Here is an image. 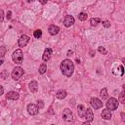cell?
<instances>
[{
  "instance_id": "6da1fadb",
  "label": "cell",
  "mask_w": 125,
  "mask_h": 125,
  "mask_svg": "<svg viewBox=\"0 0 125 125\" xmlns=\"http://www.w3.org/2000/svg\"><path fill=\"white\" fill-rule=\"evenodd\" d=\"M60 68H61V71L63 75H65L67 77H70L73 73L74 65H73V62L69 59H65L61 62Z\"/></svg>"
},
{
  "instance_id": "7a4b0ae2",
  "label": "cell",
  "mask_w": 125,
  "mask_h": 125,
  "mask_svg": "<svg viewBox=\"0 0 125 125\" xmlns=\"http://www.w3.org/2000/svg\"><path fill=\"white\" fill-rule=\"evenodd\" d=\"M13 61L16 62V63H22V61H23V53L21 49H18L14 52L13 54Z\"/></svg>"
},
{
  "instance_id": "3957f363",
  "label": "cell",
  "mask_w": 125,
  "mask_h": 125,
  "mask_svg": "<svg viewBox=\"0 0 125 125\" xmlns=\"http://www.w3.org/2000/svg\"><path fill=\"white\" fill-rule=\"evenodd\" d=\"M23 73H24L23 69H22L21 67H20V66H17V67L14 68V70H13V72H12V77H13L14 80L17 81V80H19V79L23 75Z\"/></svg>"
},
{
  "instance_id": "277c9868",
  "label": "cell",
  "mask_w": 125,
  "mask_h": 125,
  "mask_svg": "<svg viewBox=\"0 0 125 125\" xmlns=\"http://www.w3.org/2000/svg\"><path fill=\"white\" fill-rule=\"evenodd\" d=\"M118 101L114 98H110L107 102H106V107L109 109V110H115L117 107H118Z\"/></svg>"
},
{
  "instance_id": "5b68a950",
  "label": "cell",
  "mask_w": 125,
  "mask_h": 125,
  "mask_svg": "<svg viewBox=\"0 0 125 125\" xmlns=\"http://www.w3.org/2000/svg\"><path fill=\"white\" fill-rule=\"evenodd\" d=\"M90 104L95 109H98V108L103 106V102L98 98H92L91 101H90Z\"/></svg>"
},
{
  "instance_id": "8992f818",
  "label": "cell",
  "mask_w": 125,
  "mask_h": 125,
  "mask_svg": "<svg viewBox=\"0 0 125 125\" xmlns=\"http://www.w3.org/2000/svg\"><path fill=\"white\" fill-rule=\"evenodd\" d=\"M62 119L64 121H71L72 120V112L69 108H65L63 111H62Z\"/></svg>"
},
{
  "instance_id": "52a82bcc",
  "label": "cell",
  "mask_w": 125,
  "mask_h": 125,
  "mask_svg": "<svg viewBox=\"0 0 125 125\" xmlns=\"http://www.w3.org/2000/svg\"><path fill=\"white\" fill-rule=\"evenodd\" d=\"M38 109H39L38 106L36 104H29L27 105V111H28V113L30 115H36L38 113V111H39Z\"/></svg>"
},
{
  "instance_id": "ba28073f",
  "label": "cell",
  "mask_w": 125,
  "mask_h": 125,
  "mask_svg": "<svg viewBox=\"0 0 125 125\" xmlns=\"http://www.w3.org/2000/svg\"><path fill=\"white\" fill-rule=\"evenodd\" d=\"M74 23V18L70 15H66L64 20H63V24L66 26V27H69L70 25H72Z\"/></svg>"
},
{
  "instance_id": "9c48e42d",
  "label": "cell",
  "mask_w": 125,
  "mask_h": 125,
  "mask_svg": "<svg viewBox=\"0 0 125 125\" xmlns=\"http://www.w3.org/2000/svg\"><path fill=\"white\" fill-rule=\"evenodd\" d=\"M28 41H29V37L27 36V35H21V37H20V39H19V46H21V47H24L27 43H28Z\"/></svg>"
},
{
  "instance_id": "30bf717a",
  "label": "cell",
  "mask_w": 125,
  "mask_h": 125,
  "mask_svg": "<svg viewBox=\"0 0 125 125\" xmlns=\"http://www.w3.org/2000/svg\"><path fill=\"white\" fill-rule=\"evenodd\" d=\"M52 54H53V51H52L51 48H47V49H45L44 54H43V57H42L43 61H44V62L49 61L50 58H51V56H52Z\"/></svg>"
},
{
  "instance_id": "8fae6325",
  "label": "cell",
  "mask_w": 125,
  "mask_h": 125,
  "mask_svg": "<svg viewBox=\"0 0 125 125\" xmlns=\"http://www.w3.org/2000/svg\"><path fill=\"white\" fill-rule=\"evenodd\" d=\"M84 118H86L87 122H92L93 119H94V114H93V111L91 108H86V113H85V116Z\"/></svg>"
},
{
  "instance_id": "7c38bea8",
  "label": "cell",
  "mask_w": 125,
  "mask_h": 125,
  "mask_svg": "<svg viewBox=\"0 0 125 125\" xmlns=\"http://www.w3.org/2000/svg\"><path fill=\"white\" fill-rule=\"evenodd\" d=\"M19 97H20V96H19V93L16 92V91H11V92H9V93L6 95V98H7L8 100H13V101L18 100Z\"/></svg>"
},
{
  "instance_id": "4fadbf2b",
  "label": "cell",
  "mask_w": 125,
  "mask_h": 125,
  "mask_svg": "<svg viewBox=\"0 0 125 125\" xmlns=\"http://www.w3.org/2000/svg\"><path fill=\"white\" fill-rule=\"evenodd\" d=\"M77 113H78V116L80 118H84L85 113H86V108L83 104H79L77 106Z\"/></svg>"
},
{
  "instance_id": "5bb4252c",
  "label": "cell",
  "mask_w": 125,
  "mask_h": 125,
  "mask_svg": "<svg viewBox=\"0 0 125 125\" xmlns=\"http://www.w3.org/2000/svg\"><path fill=\"white\" fill-rule=\"evenodd\" d=\"M48 31H49V33H50L51 35H56V34H58V33H59V31H60V28H59L57 25H54V24H52V25H50V26H49V28H48Z\"/></svg>"
},
{
  "instance_id": "9a60e30c",
  "label": "cell",
  "mask_w": 125,
  "mask_h": 125,
  "mask_svg": "<svg viewBox=\"0 0 125 125\" xmlns=\"http://www.w3.org/2000/svg\"><path fill=\"white\" fill-rule=\"evenodd\" d=\"M101 116H102V118H104V119H105V120L110 119V118H111V113H110V110H109L108 108L104 109V110L102 111Z\"/></svg>"
},
{
  "instance_id": "2e32d148",
  "label": "cell",
  "mask_w": 125,
  "mask_h": 125,
  "mask_svg": "<svg viewBox=\"0 0 125 125\" xmlns=\"http://www.w3.org/2000/svg\"><path fill=\"white\" fill-rule=\"evenodd\" d=\"M28 87H29V90H30L32 93H36L37 90H38V83L33 80V81H31V82L29 83Z\"/></svg>"
},
{
  "instance_id": "e0dca14e",
  "label": "cell",
  "mask_w": 125,
  "mask_h": 125,
  "mask_svg": "<svg viewBox=\"0 0 125 125\" xmlns=\"http://www.w3.org/2000/svg\"><path fill=\"white\" fill-rule=\"evenodd\" d=\"M56 97L58 99H60V100L64 99L66 97V91H64V90H59L57 92V94H56Z\"/></svg>"
},
{
  "instance_id": "ac0fdd59",
  "label": "cell",
  "mask_w": 125,
  "mask_h": 125,
  "mask_svg": "<svg viewBox=\"0 0 125 125\" xmlns=\"http://www.w3.org/2000/svg\"><path fill=\"white\" fill-rule=\"evenodd\" d=\"M100 96L102 97V99H103V100L107 99L108 94H107V90H106V88H104V89H102V90H101V92H100Z\"/></svg>"
},
{
  "instance_id": "d6986e66",
  "label": "cell",
  "mask_w": 125,
  "mask_h": 125,
  "mask_svg": "<svg viewBox=\"0 0 125 125\" xmlns=\"http://www.w3.org/2000/svg\"><path fill=\"white\" fill-rule=\"evenodd\" d=\"M100 21H101L100 18H93V19L90 20V23H91L92 26H96L98 23H100Z\"/></svg>"
},
{
  "instance_id": "ffe728a7",
  "label": "cell",
  "mask_w": 125,
  "mask_h": 125,
  "mask_svg": "<svg viewBox=\"0 0 125 125\" xmlns=\"http://www.w3.org/2000/svg\"><path fill=\"white\" fill-rule=\"evenodd\" d=\"M87 18H88V15H87L86 13H84V12H81V13L78 15V19H79L80 21H86Z\"/></svg>"
},
{
  "instance_id": "44dd1931",
  "label": "cell",
  "mask_w": 125,
  "mask_h": 125,
  "mask_svg": "<svg viewBox=\"0 0 125 125\" xmlns=\"http://www.w3.org/2000/svg\"><path fill=\"white\" fill-rule=\"evenodd\" d=\"M46 70H47V65L45 63H41V65L39 67V73L40 74H44L46 72Z\"/></svg>"
},
{
  "instance_id": "7402d4cb",
  "label": "cell",
  "mask_w": 125,
  "mask_h": 125,
  "mask_svg": "<svg viewBox=\"0 0 125 125\" xmlns=\"http://www.w3.org/2000/svg\"><path fill=\"white\" fill-rule=\"evenodd\" d=\"M119 102L122 103V104L125 103V93H124V91H122V92L119 94Z\"/></svg>"
},
{
  "instance_id": "603a6c76",
  "label": "cell",
  "mask_w": 125,
  "mask_h": 125,
  "mask_svg": "<svg viewBox=\"0 0 125 125\" xmlns=\"http://www.w3.org/2000/svg\"><path fill=\"white\" fill-rule=\"evenodd\" d=\"M33 35H34V37H35V38H40V37H41V35H42V31H41L40 29H36V30L34 31Z\"/></svg>"
},
{
  "instance_id": "cb8c5ba5",
  "label": "cell",
  "mask_w": 125,
  "mask_h": 125,
  "mask_svg": "<svg viewBox=\"0 0 125 125\" xmlns=\"http://www.w3.org/2000/svg\"><path fill=\"white\" fill-rule=\"evenodd\" d=\"M98 51H99V52H100L102 55H106V54H107V51H106V49H105L104 47H102V46L98 48Z\"/></svg>"
},
{
  "instance_id": "d4e9b609",
  "label": "cell",
  "mask_w": 125,
  "mask_h": 125,
  "mask_svg": "<svg viewBox=\"0 0 125 125\" xmlns=\"http://www.w3.org/2000/svg\"><path fill=\"white\" fill-rule=\"evenodd\" d=\"M0 76H1V78H3V79H6V78H8V76H9V73H8V71H7V70H3V71L0 73Z\"/></svg>"
},
{
  "instance_id": "484cf974",
  "label": "cell",
  "mask_w": 125,
  "mask_h": 125,
  "mask_svg": "<svg viewBox=\"0 0 125 125\" xmlns=\"http://www.w3.org/2000/svg\"><path fill=\"white\" fill-rule=\"evenodd\" d=\"M6 54V48L4 46H1L0 47V58H3Z\"/></svg>"
},
{
  "instance_id": "4316f807",
  "label": "cell",
  "mask_w": 125,
  "mask_h": 125,
  "mask_svg": "<svg viewBox=\"0 0 125 125\" xmlns=\"http://www.w3.org/2000/svg\"><path fill=\"white\" fill-rule=\"evenodd\" d=\"M102 23H103V25H104V27H109V26H110V23H109L108 21H104Z\"/></svg>"
},
{
  "instance_id": "83f0119b",
  "label": "cell",
  "mask_w": 125,
  "mask_h": 125,
  "mask_svg": "<svg viewBox=\"0 0 125 125\" xmlns=\"http://www.w3.org/2000/svg\"><path fill=\"white\" fill-rule=\"evenodd\" d=\"M3 19H4V12L2 9H0V22L3 21Z\"/></svg>"
},
{
  "instance_id": "f1b7e54d",
  "label": "cell",
  "mask_w": 125,
  "mask_h": 125,
  "mask_svg": "<svg viewBox=\"0 0 125 125\" xmlns=\"http://www.w3.org/2000/svg\"><path fill=\"white\" fill-rule=\"evenodd\" d=\"M6 18H7V20H10V19L12 18V12H11V11H8V12H7Z\"/></svg>"
},
{
  "instance_id": "f546056e",
  "label": "cell",
  "mask_w": 125,
  "mask_h": 125,
  "mask_svg": "<svg viewBox=\"0 0 125 125\" xmlns=\"http://www.w3.org/2000/svg\"><path fill=\"white\" fill-rule=\"evenodd\" d=\"M43 106H44L43 102H42V101H38V108H42Z\"/></svg>"
},
{
  "instance_id": "4dcf8cb0",
  "label": "cell",
  "mask_w": 125,
  "mask_h": 125,
  "mask_svg": "<svg viewBox=\"0 0 125 125\" xmlns=\"http://www.w3.org/2000/svg\"><path fill=\"white\" fill-rule=\"evenodd\" d=\"M3 93H4V88H3V87L0 85V96H1Z\"/></svg>"
},
{
  "instance_id": "1f68e13d",
  "label": "cell",
  "mask_w": 125,
  "mask_h": 125,
  "mask_svg": "<svg viewBox=\"0 0 125 125\" xmlns=\"http://www.w3.org/2000/svg\"><path fill=\"white\" fill-rule=\"evenodd\" d=\"M47 1H48V0H39V2H40V3L42 4V5L46 4V3H47Z\"/></svg>"
},
{
  "instance_id": "d6a6232c",
  "label": "cell",
  "mask_w": 125,
  "mask_h": 125,
  "mask_svg": "<svg viewBox=\"0 0 125 125\" xmlns=\"http://www.w3.org/2000/svg\"><path fill=\"white\" fill-rule=\"evenodd\" d=\"M72 54H73V52H72L71 50H68V51H67V56H71Z\"/></svg>"
},
{
  "instance_id": "836d02e7",
  "label": "cell",
  "mask_w": 125,
  "mask_h": 125,
  "mask_svg": "<svg viewBox=\"0 0 125 125\" xmlns=\"http://www.w3.org/2000/svg\"><path fill=\"white\" fill-rule=\"evenodd\" d=\"M90 56H91V57L95 56V51H94V52H93V51H91V52H90Z\"/></svg>"
},
{
  "instance_id": "e575fe53",
  "label": "cell",
  "mask_w": 125,
  "mask_h": 125,
  "mask_svg": "<svg viewBox=\"0 0 125 125\" xmlns=\"http://www.w3.org/2000/svg\"><path fill=\"white\" fill-rule=\"evenodd\" d=\"M121 117H122V120H123V121H125V117H124V113H123V112L121 113Z\"/></svg>"
},
{
  "instance_id": "d590c367",
  "label": "cell",
  "mask_w": 125,
  "mask_h": 125,
  "mask_svg": "<svg viewBox=\"0 0 125 125\" xmlns=\"http://www.w3.org/2000/svg\"><path fill=\"white\" fill-rule=\"evenodd\" d=\"M2 63H3V61H2V60H0V65H1Z\"/></svg>"
},
{
  "instance_id": "8d00e7d4",
  "label": "cell",
  "mask_w": 125,
  "mask_h": 125,
  "mask_svg": "<svg viewBox=\"0 0 125 125\" xmlns=\"http://www.w3.org/2000/svg\"><path fill=\"white\" fill-rule=\"evenodd\" d=\"M32 1H34V0H27V2H32Z\"/></svg>"
}]
</instances>
